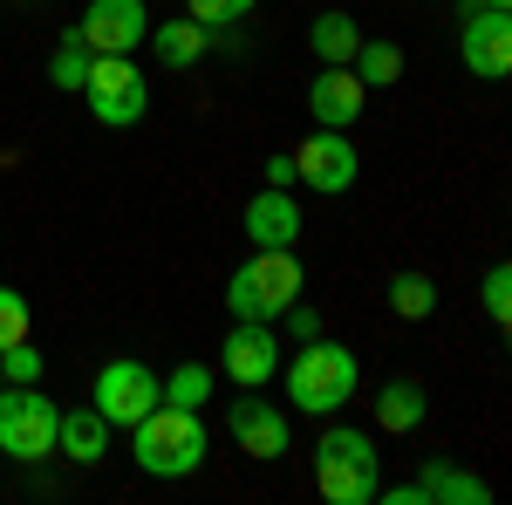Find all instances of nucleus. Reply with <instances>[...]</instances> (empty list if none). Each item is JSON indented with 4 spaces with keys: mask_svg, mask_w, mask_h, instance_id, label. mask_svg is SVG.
I'll use <instances>...</instances> for the list:
<instances>
[{
    "mask_svg": "<svg viewBox=\"0 0 512 505\" xmlns=\"http://www.w3.org/2000/svg\"><path fill=\"white\" fill-rule=\"evenodd\" d=\"M130 458L144 478H192L205 458H212V430L198 410H178V403H151L137 424H130Z\"/></svg>",
    "mask_w": 512,
    "mask_h": 505,
    "instance_id": "nucleus-1",
    "label": "nucleus"
},
{
    "mask_svg": "<svg viewBox=\"0 0 512 505\" xmlns=\"http://www.w3.org/2000/svg\"><path fill=\"white\" fill-rule=\"evenodd\" d=\"M308 294V267H301V253L294 246H253L246 260L233 267V280H226V314L233 321H274L294 308Z\"/></svg>",
    "mask_w": 512,
    "mask_h": 505,
    "instance_id": "nucleus-2",
    "label": "nucleus"
},
{
    "mask_svg": "<svg viewBox=\"0 0 512 505\" xmlns=\"http://www.w3.org/2000/svg\"><path fill=\"white\" fill-rule=\"evenodd\" d=\"M280 383H287V403L294 410L335 417L342 403H355V389H362V362H355V349L315 335V342H301V349L280 362Z\"/></svg>",
    "mask_w": 512,
    "mask_h": 505,
    "instance_id": "nucleus-3",
    "label": "nucleus"
},
{
    "mask_svg": "<svg viewBox=\"0 0 512 505\" xmlns=\"http://www.w3.org/2000/svg\"><path fill=\"white\" fill-rule=\"evenodd\" d=\"M383 458H376V437L355 424H328L315 437V492L328 505H376V478Z\"/></svg>",
    "mask_w": 512,
    "mask_h": 505,
    "instance_id": "nucleus-4",
    "label": "nucleus"
},
{
    "mask_svg": "<svg viewBox=\"0 0 512 505\" xmlns=\"http://www.w3.org/2000/svg\"><path fill=\"white\" fill-rule=\"evenodd\" d=\"M55 424H62V410L41 396V383H0V458H14V465L55 458Z\"/></svg>",
    "mask_w": 512,
    "mask_h": 505,
    "instance_id": "nucleus-5",
    "label": "nucleus"
},
{
    "mask_svg": "<svg viewBox=\"0 0 512 505\" xmlns=\"http://www.w3.org/2000/svg\"><path fill=\"white\" fill-rule=\"evenodd\" d=\"M82 96H89V117L103 123V130H130V123H144V110H151V82H144V69L130 55H89Z\"/></svg>",
    "mask_w": 512,
    "mask_h": 505,
    "instance_id": "nucleus-6",
    "label": "nucleus"
},
{
    "mask_svg": "<svg viewBox=\"0 0 512 505\" xmlns=\"http://www.w3.org/2000/svg\"><path fill=\"white\" fill-rule=\"evenodd\" d=\"M355 178H362V151H355L349 130H308V144L294 151V185H308L321 198H342L355 192Z\"/></svg>",
    "mask_w": 512,
    "mask_h": 505,
    "instance_id": "nucleus-7",
    "label": "nucleus"
},
{
    "mask_svg": "<svg viewBox=\"0 0 512 505\" xmlns=\"http://www.w3.org/2000/svg\"><path fill=\"white\" fill-rule=\"evenodd\" d=\"M89 403L110 417V430H117V424H137L151 403H164V376L151 369V362H137V355H117V362H103V369H96Z\"/></svg>",
    "mask_w": 512,
    "mask_h": 505,
    "instance_id": "nucleus-8",
    "label": "nucleus"
},
{
    "mask_svg": "<svg viewBox=\"0 0 512 505\" xmlns=\"http://www.w3.org/2000/svg\"><path fill=\"white\" fill-rule=\"evenodd\" d=\"M226 437L239 444V458H260V465H274V458L294 451L287 410H280V403H260V389H246L233 410H226Z\"/></svg>",
    "mask_w": 512,
    "mask_h": 505,
    "instance_id": "nucleus-9",
    "label": "nucleus"
},
{
    "mask_svg": "<svg viewBox=\"0 0 512 505\" xmlns=\"http://www.w3.org/2000/svg\"><path fill=\"white\" fill-rule=\"evenodd\" d=\"M69 28L89 55H130L151 35V14H144V0H89V14L69 21Z\"/></svg>",
    "mask_w": 512,
    "mask_h": 505,
    "instance_id": "nucleus-10",
    "label": "nucleus"
},
{
    "mask_svg": "<svg viewBox=\"0 0 512 505\" xmlns=\"http://www.w3.org/2000/svg\"><path fill=\"white\" fill-rule=\"evenodd\" d=\"M219 369H226L239 389L274 383V376H280V335H274V321H233V335L219 342Z\"/></svg>",
    "mask_w": 512,
    "mask_h": 505,
    "instance_id": "nucleus-11",
    "label": "nucleus"
},
{
    "mask_svg": "<svg viewBox=\"0 0 512 505\" xmlns=\"http://www.w3.org/2000/svg\"><path fill=\"white\" fill-rule=\"evenodd\" d=\"M458 62L472 69L478 82H506L512 76V14H465L458 28Z\"/></svg>",
    "mask_w": 512,
    "mask_h": 505,
    "instance_id": "nucleus-12",
    "label": "nucleus"
},
{
    "mask_svg": "<svg viewBox=\"0 0 512 505\" xmlns=\"http://www.w3.org/2000/svg\"><path fill=\"white\" fill-rule=\"evenodd\" d=\"M362 103H369V89H362V76H355L349 62H342V69H321V76L308 82V117H315L321 130H355V123H362Z\"/></svg>",
    "mask_w": 512,
    "mask_h": 505,
    "instance_id": "nucleus-13",
    "label": "nucleus"
},
{
    "mask_svg": "<svg viewBox=\"0 0 512 505\" xmlns=\"http://www.w3.org/2000/svg\"><path fill=\"white\" fill-rule=\"evenodd\" d=\"M239 226H246L253 246H294V239H301V205H294L287 185H260V192L246 198Z\"/></svg>",
    "mask_w": 512,
    "mask_h": 505,
    "instance_id": "nucleus-14",
    "label": "nucleus"
},
{
    "mask_svg": "<svg viewBox=\"0 0 512 505\" xmlns=\"http://www.w3.org/2000/svg\"><path fill=\"white\" fill-rule=\"evenodd\" d=\"M55 451H62L69 465H103V458H110V417H103L96 403L62 410V424H55Z\"/></svg>",
    "mask_w": 512,
    "mask_h": 505,
    "instance_id": "nucleus-15",
    "label": "nucleus"
},
{
    "mask_svg": "<svg viewBox=\"0 0 512 505\" xmlns=\"http://www.w3.org/2000/svg\"><path fill=\"white\" fill-rule=\"evenodd\" d=\"M417 492H424V505H485L492 499V485L478 471L451 465V458H431V465L417 471Z\"/></svg>",
    "mask_w": 512,
    "mask_h": 505,
    "instance_id": "nucleus-16",
    "label": "nucleus"
},
{
    "mask_svg": "<svg viewBox=\"0 0 512 505\" xmlns=\"http://www.w3.org/2000/svg\"><path fill=\"white\" fill-rule=\"evenodd\" d=\"M431 417V396L424 383H410V376H396V383L376 389V430H390V437H410V430Z\"/></svg>",
    "mask_w": 512,
    "mask_h": 505,
    "instance_id": "nucleus-17",
    "label": "nucleus"
},
{
    "mask_svg": "<svg viewBox=\"0 0 512 505\" xmlns=\"http://www.w3.org/2000/svg\"><path fill=\"white\" fill-rule=\"evenodd\" d=\"M151 55H158L164 69H198V55H205V48H212V28H198L192 14H185V21H151Z\"/></svg>",
    "mask_w": 512,
    "mask_h": 505,
    "instance_id": "nucleus-18",
    "label": "nucleus"
},
{
    "mask_svg": "<svg viewBox=\"0 0 512 505\" xmlns=\"http://www.w3.org/2000/svg\"><path fill=\"white\" fill-rule=\"evenodd\" d=\"M308 48H315L321 69H342V62H355V48H362V28H355L342 7H328V14L308 21Z\"/></svg>",
    "mask_w": 512,
    "mask_h": 505,
    "instance_id": "nucleus-19",
    "label": "nucleus"
},
{
    "mask_svg": "<svg viewBox=\"0 0 512 505\" xmlns=\"http://www.w3.org/2000/svg\"><path fill=\"white\" fill-rule=\"evenodd\" d=\"M349 69L362 76V89H396V82H403V48H396V41H362Z\"/></svg>",
    "mask_w": 512,
    "mask_h": 505,
    "instance_id": "nucleus-20",
    "label": "nucleus"
},
{
    "mask_svg": "<svg viewBox=\"0 0 512 505\" xmlns=\"http://www.w3.org/2000/svg\"><path fill=\"white\" fill-rule=\"evenodd\" d=\"M390 314L396 321H431L437 314V280L431 273H396L390 280Z\"/></svg>",
    "mask_w": 512,
    "mask_h": 505,
    "instance_id": "nucleus-21",
    "label": "nucleus"
},
{
    "mask_svg": "<svg viewBox=\"0 0 512 505\" xmlns=\"http://www.w3.org/2000/svg\"><path fill=\"white\" fill-rule=\"evenodd\" d=\"M164 403H178V410H205V403H212V369H205V362H178V369L164 376Z\"/></svg>",
    "mask_w": 512,
    "mask_h": 505,
    "instance_id": "nucleus-22",
    "label": "nucleus"
},
{
    "mask_svg": "<svg viewBox=\"0 0 512 505\" xmlns=\"http://www.w3.org/2000/svg\"><path fill=\"white\" fill-rule=\"evenodd\" d=\"M48 82H55V89H69V96L89 82V48L76 41V28H62V48H55V62H48Z\"/></svg>",
    "mask_w": 512,
    "mask_h": 505,
    "instance_id": "nucleus-23",
    "label": "nucleus"
},
{
    "mask_svg": "<svg viewBox=\"0 0 512 505\" xmlns=\"http://www.w3.org/2000/svg\"><path fill=\"white\" fill-rule=\"evenodd\" d=\"M478 301H485V314H492V328H512V267H506V260H499V267H485Z\"/></svg>",
    "mask_w": 512,
    "mask_h": 505,
    "instance_id": "nucleus-24",
    "label": "nucleus"
},
{
    "mask_svg": "<svg viewBox=\"0 0 512 505\" xmlns=\"http://www.w3.org/2000/svg\"><path fill=\"white\" fill-rule=\"evenodd\" d=\"M35 335V314L21 301V287H0V349H14V342H28Z\"/></svg>",
    "mask_w": 512,
    "mask_h": 505,
    "instance_id": "nucleus-25",
    "label": "nucleus"
},
{
    "mask_svg": "<svg viewBox=\"0 0 512 505\" xmlns=\"http://www.w3.org/2000/svg\"><path fill=\"white\" fill-rule=\"evenodd\" d=\"M41 369H48V355L28 349V342L0 349V383H41Z\"/></svg>",
    "mask_w": 512,
    "mask_h": 505,
    "instance_id": "nucleus-26",
    "label": "nucleus"
},
{
    "mask_svg": "<svg viewBox=\"0 0 512 505\" xmlns=\"http://www.w3.org/2000/svg\"><path fill=\"white\" fill-rule=\"evenodd\" d=\"M185 7H192L198 28H233V21H246L260 0H185Z\"/></svg>",
    "mask_w": 512,
    "mask_h": 505,
    "instance_id": "nucleus-27",
    "label": "nucleus"
},
{
    "mask_svg": "<svg viewBox=\"0 0 512 505\" xmlns=\"http://www.w3.org/2000/svg\"><path fill=\"white\" fill-rule=\"evenodd\" d=\"M280 321H287V335H301V342H315V335H321V314H315V301H308V294L280 314Z\"/></svg>",
    "mask_w": 512,
    "mask_h": 505,
    "instance_id": "nucleus-28",
    "label": "nucleus"
},
{
    "mask_svg": "<svg viewBox=\"0 0 512 505\" xmlns=\"http://www.w3.org/2000/svg\"><path fill=\"white\" fill-rule=\"evenodd\" d=\"M267 185H287L294 192V157H267Z\"/></svg>",
    "mask_w": 512,
    "mask_h": 505,
    "instance_id": "nucleus-29",
    "label": "nucleus"
},
{
    "mask_svg": "<svg viewBox=\"0 0 512 505\" xmlns=\"http://www.w3.org/2000/svg\"><path fill=\"white\" fill-rule=\"evenodd\" d=\"M472 7H478V14H506L512 0H465V7H458V14H472Z\"/></svg>",
    "mask_w": 512,
    "mask_h": 505,
    "instance_id": "nucleus-30",
    "label": "nucleus"
}]
</instances>
